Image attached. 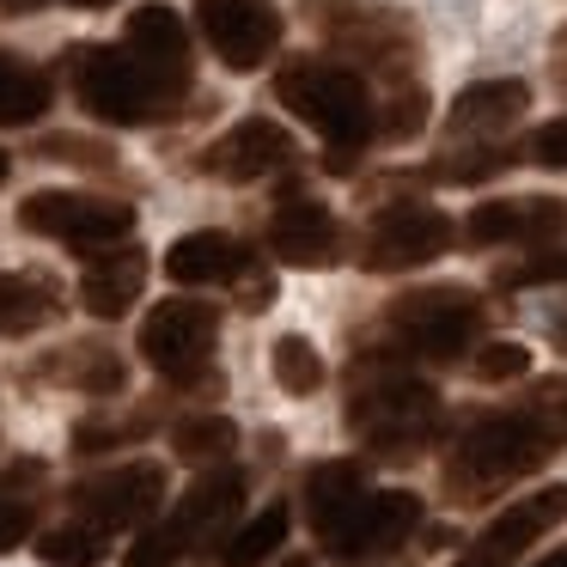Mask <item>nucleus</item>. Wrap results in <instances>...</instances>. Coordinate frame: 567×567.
<instances>
[{"label":"nucleus","instance_id":"obj_37","mask_svg":"<svg viewBox=\"0 0 567 567\" xmlns=\"http://www.w3.org/2000/svg\"><path fill=\"white\" fill-rule=\"evenodd\" d=\"M68 7H86V13H99V7H111V0H68Z\"/></svg>","mask_w":567,"mask_h":567},{"label":"nucleus","instance_id":"obj_10","mask_svg":"<svg viewBox=\"0 0 567 567\" xmlns=\"http://www.w3.org/2000/svg\"><path fill=\"white\" fill-rule=\"evenodd\" d=\"M196 25L233 74H257L281 43V19L262 0H196Z\"/></svg>","mask_w":567,"mask_h":567},{"label":"nucleus","instance_id":"obj_13","mask_svg":"<svg viewBox=\"0 0 567 567\" xmlns=\"http://www.w3.org/2000/svg\"><path fill=\"white\" fill-rule=\"evenodd\" d=\"M165 501V470L159 464H123L111 476H92L74 488V506L104 530H128V525H147Z\"/></svg>","mask_w":567,"mask_h":567},{"label":"nucleus","instance_id":"obj_15","mask_svg":"<svg viewBox=\"0 0 567 567\" xmlns=\"http://www.w3.org/2000/svg\"><path fill=\"white\" fill-rule=\"evenodd\" d=\"M360 506H367V476H360L354 457H330V464H318L306 476V518H311V530H318V543H323L330 561L342 555Z\"/></svg>","mask_w":567,"mask_h":567},{"label":"nucleus","instance_id":"obj_7","mask_svg":"<svg viewBox=\"0 0 567 567\" xmlns=\"http://www.w3.org/2000/svg\"><path fill=\"white\" fill-rule=\"evenodd\" d=\"M19 226L68 245L74 257H104V250L135 238V208L104 196H74V189H38L19 202Z\"/></svg>","mask_w":567,"mask_h":567},{"label":"nucleus","instance_id":"obj_35","mask_svg":"<svg viewBox=\"0 0 567 567\" xmlns=\"http://www.w3.org/2000/svg\"><path fill=\"white\" fill-rule=\"evenodd\" d=\"M31 537V506L25 501H0V555L19 549Z\"/></svg>","mask_w":567,"mask_h":567},{"label":"nucleus","instance_id":"obj_31","mask_svg":"<svg viewBox=\"0 0 567 567\" xmlns=\"http://www.w3.org/2000/svg\"><path fill=\"white\" fill-rule=\"evenodd\" d=\"M184 555H196V549H189V537H184V525H177V518H165V525L141 530V537L128 543L123 567H177Z\"/></svg>","mask_w":567,"mask_h":567},{"label":"nucleus","instance_id":"obj_14","mask_svg":"<svg viewBox=\"0 0 567 567\" xmlns=\"http://www.w3.org/2000/svg\"><path fill=\"white\" fill-rule=\"evenodd\" d=\"M561 518H567V482H549V488L525 494L518 506H506V513L464 549L457 567H506L518 549H530V543H537L543 530H555Z\"/></svg>","mask_w":567,"mask_h":567},{"label":"nucleus","instance_id":"obj_5","mask_svg":"<svg viewBox=\"0 0 567 567\" xmlns=\"http://www.w3.org/2000/svg\"><path fill=\"white\" fill-rule=\"evenodd\" d=\"M214 336H220V311L202 299H165L141 323V360L177 391H208L214 379Z\"/></svg>","mask_w":567,"mask_h":567},{"label":"nucleus","instance_id":"obj_18","mask_svg":"<svg viewBox=\"0 0 567 567\" xmlns=\"http://www.w3.org/2000/svg\"><path fill=\"white\" fill-rule=\"evenodd\" d=\"M147 287V250L128 238V245L104 250V257H86V275H80V306L92 318H123L128 306Z\"/></svg>","mask_w":567,"mask_h":567},{"label":"nucleus","instance_id":"obj_17","mask_svg":"<svg viewBox=\"0 0 567 567\" xmlns=\"http://www.w3.org/2000/svg\"><path fill=\"white\" fill-rule=\"evenodd\" d=\"M269 250L287 269H330V262L342 257V226H336V214L318 208V202H287L269 220Z\"/></svg>","mask_w":567,"mask_h":567},{"label":"nucleus","instance_id":"obj_11","mask_svg":"<svg viewBox=\"0 0 567 567\" xmlns=\"http://www.w3.org/2000/svg\"><path fill=\"white\" fill-rule=\"evenodd\" d=\"M567 238V202L525 196V202H482L470 208V220L457 226V245L494 250V245H555Z\"/></svg>","mask_w":567,"mask_h":567},{"label":"nucleus","instance_id":"obj_27","mask_svg":"<svg viewBox=\"0 0 567 567\" xmlns=\"http://www.w3.org/2000/svg\"><path fill=\"white\" fill-rule=\"evenodd\" d=\"M281 543H287V506L275 501V506H262V513L250 518L238 537H226L220 561H226V567H262L275 549H281Z\"/></svg>","mask_w":567,"mask_h":567},{"label":"nucleus","instance_id":"obj_26","mask_svg":"<svg viewBox=\"0 0 567 567\" xmlns=\"http://www.w3.org/2000/svg\"><path fill=\"white\" fill-rule=\"evenodd\" d=\"M561 281H567V238H555V245H525L513 262L494 269V287H506V293H518V287H561Z\"/></svg>","mask_w":567,"mask_h":567},{"label":"nucleus","instance_id":"obj_25","mask_svg":"<svg viewBox=\"0 0 567 567\" xmlns=\"http://www.w3.org/2000/svg\"><path fill=\"white\" fill-rule=\"evenodd\" d=\"M50 80L38 74V68H25L19 55L0 50V128H25L38 123L43 111H50Z\"/></svg>","mask_w":567,"mask_h":567},{"label":"nucleus","instance_id":"obj_34","mask_svg":"<svg viewBox=\"0 0 567 567\" xmlns=\"http://www.w3.org/2000/svg\"><path fill=\"white\" fill-rule=\"evenodd\" d=\"M530 159L549 165V172H567V116H555V123H543L530 135Z\"/></svg>","mask_w":567,"mask_h":567},{"label":"nucleus","instance_id":"obj_22","mask_svg":"<svg viewBox=\"0 0 567 567\" xmlns=\"http://www.w3.org/2000/svg\"><path fill=\"white\" fill-rule=\"evenodd\" d=\"M123 43L147 68H159L165 80L189 86V31H184V19H177L172 7H135V13H128V38Z\"/></svg>","mask_w":567,"mask_h":567},{"label":"nucleus","instance_id":"obj_24","mask_svg":"<svg viewBox=\"0 0 567 567\" xmlns=\"http://www.w3.org/2000/svg\"><path fill=\"white\" fill-rule=\"evenodd\" d=\"M43 379H62V384L92 391V396H116L128 384V372H123V360H116L111 348L86 342V348H62L55 360H43Z\"/></svg>","mask_w":567,"mask_h":567},{"label":"nucleus","instance_id":"obj_33","mask_svg":"<svg viewBox=\"0 0 567 567\" xmlns=\"http://www.w3.org/2000/svg\"><path fill=\"white\" fill-rule=\"evenodd\" d=\"M513 159H518L513 147H470V153L440 159V177H452V184H482V177H501Z\"/></svg>","mask_w":567,"mask_h":567},{"label":"nucleus","instance_id":"obj_1","mask_svg":"<svg viewBox=\"0 0 567 567\" xmlns=\"http://www.w3.org/2000/svg\"><path fill=\"white\" fill-rule=\"evenodd\" d=\"M555 445H567V379L537 384L525 409L476 421L457 440V452L445 457V494L452 501H488L494 488L543 470Z\"/></svg>","mask_w":567,"mask_h":567},{"label":"nucleus","instance_id":"obj_12","mask_svg":"<svg viewBox=\"0 0 567 567\" xmlns=\"http://www.w3.org/2000/svg\"><path fill=\"white\" fill-rule=\"evenodd\" d=\"M415 530H421V501L409 488L367 494V506H360V518H354V530H348L336 561L342 567H396V555H403V543Z\"/></svg>","mask_w":567,"mask_h":567},{"label":"nucleus","instance_id":"obj_20","mask_svg":"<svg viewBox=\"0 0 567 567\" xmlns=\"http://www.w3.org/2000/svg\"><path fill=\"white\" fill-rule=\"evenodd\" d=\"M238 501H245V476H238V470H208V476H202L196 488L177 501V513H172L177 525H184L189 549H208V543L233 525Z\"/></svg>","mask_w":567,"mask_h":567},{"label":"nucleus","instance_id":"obj_21","mask_svg":"<svg viewBox=\"0 0 567 567\" xmlns=\"http://www.w3.org/2000/svg\"><path fill=\"white\" fill-rule=\"evenodd\" d=\"M525 104H530L525 80H476L452 99L445 123H452V135H494V128H513L525 116Z\"/></svg>","mask_w":567,"mask_h":567},{"label":"nucleus","instance_id":"obj_28","mask_svg":"<svg viewBox=\"0 0 567 567\" xmlns=\"http://www.w3.org/2000/svg\"><path fill=\"white\" fill-rule=\"evenodd\" d=\"M38 555H43L50 567H99L104 555H111V537H104V525L80 518V525L43 530V537H38Z\"/></svg>","mask_w":567,"mask_h":567},{"label":"nucleus","instance_id":"obj_29","mask_svg":"<svg viewBox=\"0 0 567 567\" xmlns=\"http://www.w3.org/2000/svg\"><path fill=\"white\" fill-rule=\"evenodd\" d=\"M233 445H238V427L226 415H189L172 427V452L184 457V464H220Z\"/></svg>","mask_w":567,"mask_h":567},{"label":"nucleus","instance_id":"obj_23","mask_svg":"<svg viewBox=\"0 0 567 567\" xmlns=\"http://www.w3.org/2000/svg\"><path fill=\"white\" fill-rule=\"evenodd\" d=\"M62 293L50 275H0V330L7 336H31L43 323H55Z\"/></svg>","mask_w":567,"mask_h":567},{"label":"nucleus","instance_id":"obj_2","mask_svg":"<svg viewBox=\"0 0 567 567\" xmlns=\"http://www.w3.org/2000/svg\"><path fill=\"white\" fill-rule=\"evenodd\" d=\"M68 74H74V99L111 128L159 123V116H172L177 99H184V86L165 80L159 68H147L128 43L123 50H116V43H86V50L68 55Z\"/></svg>","mask_w":567,"mask_h":567},{"label":"nucleus","instance_id":"obj_38","mask_svg":"<svg viewBox=\"0 0 567 567\" xmlns=\"http://www.w3.org/2000/svg\"><path fill=\"white\" fill-rule=\"evenodd\" d=\"M281 567H318V561H311V555H287Z\"/></svg>","mask_w":567,"mask_h":567},{"label":"nucleus","instance_id":"obj_39","mask_svg":"<svg viewBox=\"0 0 567 567\" xmlns=\"http://www.w3.org/2000/svg\"><path fill=\"white\" fill-rule=\"evenodd\" d=\"M537 567H567V549H561V555H543Z\"/></svg>","mask_w":567,"mask_h":567},{"label":"nucleus","instance_id":"obj_9","mask_svg":"<svg viewBox=\"0 0 567 567\" xmlns=\"http://www.w3.org/2000/svg\"><path fill=\"white\" fill-rule=\"evenodd\" d=\"M452 245H457V220H452V214L409 202V208H391L379 226H372L367 257H360V262H367L372 275H403V269H421V262H440Z\"/></svg>","mask_w":567,"mask_h":567},{"label":"nucleus","instance_id":"obj_6","mask_svg":"<svg viewBox=\"0 0 567 567\" xmlns=\"http://www.w3.org/2000/svg\"><path fill=\"white\" fill-rule=\"evenodd\" d=\"M488 311L470 287H415V293H396L391 299V330L396 348L415 360H457L470 354V342L482 336Z\"/></svg>","mask_w":567,"mask_h":567},{"label":"nucleus","instance_id":"obj_41","mask_svg":"<svg viewBox=\"0 0 567 567\" xmlns=\"http://www.w3.org/2000/svg\"><path fill=\"white\" fill-rule=\"evenodd\" d=\"M561 348H567V323H561Z\"/></svg>","mask_w":567,"mask_h":567},{"label":"nucleus","instance_id":"obj_32","mask_svg":"<svg viewBox=\"0 0 567 567\" xmlns=\"http://www.w3.org/2000/svg\"><path fill=\"white\" fill-rule=\"evenodd\" d=\"M470 372H476L482 384H513L530 372V348L525 342H482L476 354H470Z\"/></svg>","mask_w":567,"mask_h":567},{"label":"nucleus","instance_id":"obj_30","mask_svg":"<svg viewBox=\"0 0 567 567\" xmlns=\"http://www.w3.org/2000/svg\"><path fill=\"white\" fill-rule=\"evenodd\" d=\"M269 367H275V384H281L287 396H311V391H323V354L306 342V336H275Z\"/></svg>","mask_w":567,"mask_h":567},{"label":"nucleus","instance_id":"obj_16","mask_svg":"<svg viewBox=\"0 0 567 567\" xmlns=\"http://www.w3.org/2000/svg\"><path fill=\"white\" fill-rule=\"evenodd\" d=\"M287 159H293L287 128L269 123V116H245V123H233L208 153H202V172L226 177V184H257V177H269L275 165H287Z\"/></svg>","mask_w":567,"mask_h":567},{"label":"nucleus","instance_id":"obj_36","mask_svg":"<svg viewBox=\"0 0 567 567\" xmlns=\"http://www.w3.org/2000/svg\"><path fill=\"white\" fill-rule=\"evenodd\" d=\"M0 7H13V13H31V7H43V0H0Z\"/></svg>","mask_w":567,"mask_h":567},{"label":"nucleus","instance_id":"obj_40","mask_svg":"<svg viewBox=\"0 0 567 567\" xmlns=\"http://www.w3.org/2000/svg\"><path fill=\"white\" fill-rule=\"evenodd\" d=\"M0 177H7V153H0Z\"/></svg>","mask_w":567,"mask_h":567},{"label":"nucleus","instance_id":"obj_19","mask_svg":"<svg viewBox=\"0 0 567 567\" xmlns=\"http://www.w3.org/2000/svg\"><path fill=\"white\" fill-rule=\"evenodd\" d=\"M165 275L177 287H220V281L250 275V250L233 233H189L165 250Z\"/></svg>","mask_w":567,"mask_h":567},{"label":"nucleus","instance_id":"obj_4","mask_svg":"<svg viewBox=\"0 0 567 567\" xmlns=\"http://www.w3.org/2000/svg\"><path fill=\"white\" fill-rule=\"evenodd\" d=\"M348 427L360 433V445H372V457L409 464L440 427V391L409 372H379L372 384L360 379L348 396Z\"/></svg>","mask_w":567,"mask_h":567},{"label":"nucleus","instance_id":"obj_8","mask_svg":"<svg viewBox=\"0 0 567 567\" xmlns=\"http://www.w3.org/2000/svg\"><path fill=\"white\" fill-rule=\"evenodd\" d=\"M306 19L336 50L372 62L379 74L409 80V62H415V31H409V19L379 13V7H348V0H306Z\"/></svg>","mask_w":567,"mask_h":567},{"label":"nucleus","instance_id":"obj_3","mask_svg":"<svg viewBox=\"0 0 567 567\" xmlns=\"http://www.w3.org/2000/svg\"><path fill=\"white\" fill-rule=\"evenodd\" d=\"M275 99L293 116H306V123L330 141L336 172H348V159H354L372 141V128H379V104H372L367 80L348 74V68H330V62H287L281 74H275Z\"/></svg>","mask_w":567,"mask_h":567}]
</instances>
